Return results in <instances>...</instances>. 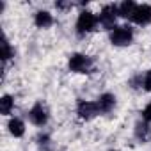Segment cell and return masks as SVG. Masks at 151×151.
<instances>
[{
    "label": "cell",
    "mask_w": 151,
    "mask_h": 151,
    "mask_svg": "<svg viewBox=\"0 0 151 151\" xmlns=\"http://www.w3.org/2000/svg\"><path fill=\"white\" fill-rule=\"evenodd\" d=\"M96 105H98L100 114H109V112H112L114 107H116V96L110 94V93H103V94L96 100Z\"/></svg>",
    "instance_id": "ba28073f"
},
{
    "label": "cell",
    "mask_w": 151,
    "mask_h": 151,
    "mask_svg": "<svg viewBox=\"0 0 151 151\" xmlns=\"http://www.w3.org/2000/svg\"><path fill=\"white\" fill-rule=\"evenodd\" d=\"M132 22L144 27L151 23V6L149 4H137V9L132 16Z\"/></svg>",
    "instance_id": "52a82bcc"
},
{
    "label": "cell",
    "mask_w": 151,
    "mask_h": 151,
    "mask_svg": "<svg viewBox=\"0 0 151 151\" xmlns=\"http://www.w3.org/2000/svg\"><path fill=\"white\" fill-rule=\"evenodd\" d=\"M119 16V11H117V6L114 4H109V6H103L100 14H98V22L103 29L107 30H112L116 27V20Z\"/></svg>",
    "instance_id": "277c9868"
},
{
    "label": "cell",
    "mask_w": 151,
    "mask_h": 151,
    "mask_svg": "<svg viewBox=\"0 0 151 151\" xmlns=\"http://www.w3.org/2000/svg\"><path fill=\"white\" fill-rule=\"evenodd\" d=\"M142 119H144L146 123H151V103H147V105L144 107V110H142Z\"/></svg>",
    "instance_id": "2e32d148"
},
{
    "label": "cell",
    "mask_w": 151,
    "mask_h": 151,
    "mask_svg": "<svg viewBox=\"0 0 151 151\" xmlns=\"http://www.w3.org/2000/svg\"><path fill=\"white\" fill-rule=\"evenodd\" d=\"M13 109H14V100H13V96H9V94L2 96V100H0V112H2L4 116H9V114L13 112Z\"/></svg>",
    "instance_id": "4fadbf2b"
},
{
    "label": "cell",
    "mask_w": 151,
    "mask_h": 151,
    "mask_svg": "<svg viewBox=\"0 0 151 151\" xmlns=\"http://www.w3.org/2000/svg\"><path fill=\"white\" fill-rule=\"evenodd\" d=\"M151 137V126L146 121H139L135 124V139L140 142H147Z\"/></svg>",
    "instance_id": "30bf717a"
},
{
    "label": "cell",
    "mask_w": 151,
    "mask_h": 151,
    "mask_svg": "<svg viewBox=\"0 0 151 151\" xmlns=\"http://www.w3.org/2000/svg\"><path fill=\"white\" fill-rule=\"evenodd\" d=\"M34 23L37 29H48L53 25V16L48 11H37L34 16Z\"/></svg>",
    "instance_id": "9c48e42d"
},
{
    "label": "cell",
    "mask_w": 151,
    "mask_h": 151,
    "mask_svg": "<svg viewBox=\"0 0 151 151\" xmlns=\"http://www.w3.org/2000/svg\"><path fill=\"white\" fill-rule=\"evenodd\" d=\"M29 119L36 124V126H45L48 123V110L43 103H36L30 110H29Z\"/></svg>",
    "instance_id": "8992f818"
},
{
    "label": "cell",
    "mask_w": 151,
    "mask_h": 151,
    "mask_svg": "<svg viewBox=\"0 0 151 151\" xmlns=\"http://www.w3.org/2000/svg\"><path fill=\"white\" fill-rule=\"evenodd\" d=\"M77 114H78L80 119L89 121V119L96 117V116L100 114V110H98L96 101H86V100H80L78 105H77Z\"/></svg>",
    "instance_id": "5b68a950"
},
{
    "label": "cell",
    "mask_w": 151,
    "mask_h": 151,
    "mask_svg": "<svg viewBox=\"0 0 151 151\" xmlns=\"http://www.w3.org/2000/svg\"><path fill=\"white\" fill-rule=\"evenodd\" d=\"M98 25H100L98 14H94V13H91V11H80V14H78V18H77V32H78V34L93 32Z\"/></svg>",
    "instance_id": "3957f363"
},
{
    "label": "cell",
    "mask_w": 151,
    "mask_h": 151,
    "mask_svg": "<svg viewBox=\"0 0 151 151\" xmlns=\"http://www.w3.org/2000/svg\"><path fill=\"white\" fill-rule=\"evenodd\" d=\"M68 68L73 73H89L93 69V59L86 53H73L68 60Z\"/></svg>",
    "instance_id": "7a4b0ae2"
},
{
    "label": "cell",
    "mask_w": 151,
    "mask_h": 151,
    "mask_svg": "<svg viewBox=\"0 0 151 151\" xmlns=\"http://www.w3.org/2000/svg\"><path fill=\"white\" fill-rule=\"evenodd\" d=\"M135 9H137V4H135V2H132V0H124L123 4H119V6H117L119 16H121V18H126V20H132V16H133Z\"/></svg>",
    "instance_id": "8fae6325"
},
{
    "label": "cell",
    "mask_w": 151,
    "mask_h": 151,
    "mask_svg": "<svg viewBox=\"0 0 151 151\" xmlns=\"http://www.w3.org/2000/svg\"><path fill=\"white\" fill-rule=\"evenodd\" d=\"M73 4L71 2H57L55 4V7H59V9H66V7H71Z\"/></svg>",
    "instance_id": "e0dca14e"
},
{
    "label": "cell",
    "mask_w": 151,
    "mask_h": 151,
    "mask_svg": "<svg viewBox=\"0 0 151 151\" xmlns=\"http://www.w3.org/2000/svg\"><path fill=\"white\" fill-rule=\"evenodd\" d=\"M112 151H116V149H112Z\"/></svg>",
    "instance_id": "ac0fdd59"
},
{
    "label": "cell",
    "mask_w": 151,
    "mask_h": 151,
    "mask_svg": "<svg viewBox=\"0 0 151 151\" xmlns=\"http://www.w3.org/2000/svg\"><path fill=\"white\" fill-rule=\"evenodd\" d=\"M7 128H9V133H11L13 137H22V135L25 133V123H23L22 119H18V117L9 119Z\"/></svg>",
    "instance_id": "7c38bea8"
},
{
    "label": "cell",
    "mask_w": 151,
    "mask_h": 151,
    "mask_svg": "<svg viewBox=\"0 0 151 151\" xmlns=\"http://www.w3.org/2000/svg\"><path fill=\"white\" fill-rule=\"evenodd\" d=\"M133 41V30L128 25H116L110 30V43L114 46H128Z\"/></svg>",
    "instance_id": "6da1fadb"
},
{
    "label": "cell",
    "mask_w": 151,
    "mask_h": 151,
    "mask_svg": "<svg viewBox=\"0 0 151 151\" xmlns=\"http://www.w3.org/2000/svg\"><path fill=\"white\" fill-rule=\"evenodd\" d=\"M13 55H14V52H13V48H11L9 41H7V37H4V43H2V60L7 62Z\"/></svg>",
    "instance_id": "5bb4252c"
},
{
    "label": "cell",
    "mask_w": 151,
    "mask_h": 151,
    "mask_svg": "<svg viewBox=\"0 0 151 151\" xmlns=\"http://www.w3.org/2000/svg\"><path fill=\"white\" fill-rule=\"evenodd\" d=\"M142 87H144V91L151 93V69L144 73V77H142Z\"/></svg>",
    "instance_id": "9a60e30c"
}]
</instances>
